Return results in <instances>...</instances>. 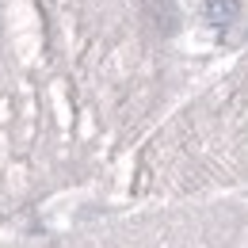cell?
Masks as SVG:
<instances>
[{"instance_id": "cell-1", "label": "cell", "mask_w": 248, "mask_h": 248, "mask_svg": "<svg viewBox=\"0 0 248 248\" xmlns=\"http://www.w3.org/2000/svg\"><path fill=\"white\" fill-rule=\"evenodd\" d=\"M210 16H214V19H225V16H233V4H225V0H210Z\"/></svg>"}]
</instances>
